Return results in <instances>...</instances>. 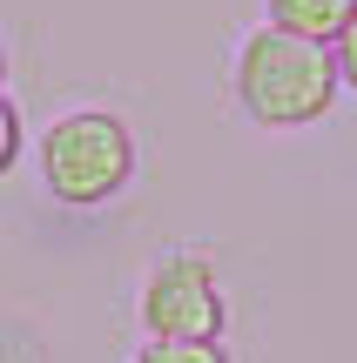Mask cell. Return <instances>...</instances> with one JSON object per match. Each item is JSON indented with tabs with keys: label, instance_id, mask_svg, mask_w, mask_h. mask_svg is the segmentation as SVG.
<instances>
[{
	"label": "cell",
	"instance_id": "1",
	"mask_svg": "<svg viewBox=\"0 0 357 363\" xmlns=\"http://www.w3.org/2000/svg\"><path fill=\"white\" fill-rule=\"evenodd\" d=\"M236 101H243V115L263 121V128L324 121L331 101H337V54L324 48V40L263 27V34H250L243 54H236Z\"/></svg>",
	"mask_w": 357,
	"mask_h": 363
},
{
	"label": "cell",
	"instance_id": "2",
	"mask_svg": "<svg viewBox=\"0 0 357 363\" xmlns=\"http://www.w3.org/2000/svg\"><path fill=\"white\" fill-rule=\"evenodd\" d=\"M40 175H48V195L67 202V208H94V202H108V195H121L128 175H135L128 121L101 115V108L61 115L40 135Z\"/></svg>",
	"mask_w": 357,
	"mask_h": 363
},
{
	"label": "cell",
	"instance_id": "3",
	"mask_svg": "<svg viewBox=\"0 0 357 363\" xmlns=\"http://www.w3.org/2000/svg\"><path fill=\"white\" fill-rule=\"evenodd\" d=\"M142 323H148V337H169V343H216L223 337V289H216V269L202 256L155 262L148 283H142Z\"/></svg>",
	"mask_w": 357,
	"mask_h": 363
},
{
	"label": "cell",
	"instance_id": "4",
	"mask_svg": "<svg viewBox=\"0 0 357 363\" xmlns=\"http://www.w3.org/2000/svg\"><path fill=\"white\" fill-rule=\"evenodd\" d=\"M351 13H357V0H270V27L304 34V40H324V48L344 34Z\"/></svg>",
	"mask_w": 357,
	"mask_h": 363
},
{
	"label": "cell",
	"instance_id": "5",
	"mask_svg": "<svg viewBox=\"0 0 357 363\" xmlns=\"http://www.w3.org/2000/svg\"><path fill=\"white\" fill-rule=\"evenodd\" d=\"M135 363H229L223 343H169V337H148Z\"/></svg>",
	"mask_w": 357,
	"mask_h": 363
},
{
	"label": "cell",
	"instance_id": "6",
	"mask_svg": "<svg viewBox=\"0 0 357 363\" xmlns=\"http://www.w3.org/2000/svg\"><path fill=\"white\" fill-rule=\"evenodd\" d=\"M13 155H21V108L0 94V175L13 169Z\"/></svg>",
	"mask_w": 357,
	"mask_h": 363
},
{
	"label": "cell",
	"instance_id": "7",
	"mask_svg": "<svg viewBox=\"0 0 357 363\" xmlns=\"http://www.w3.org/2000/svg\"><path fill=\"white\" fill-rule=\"evenodd\" d=\"M331 54H337V81H344V88H357V13L344 21V34L331 40Z\"/></svg>",
	"mask_w": 357,
	"mask_h": 363
},
{
	"label": "cell",
	"instance_id": "8",
	"mask_svg": "<svg viewBox=\"0 0 357 363\" xmlns=\"http://www.w3.org/2000/svg\"><path fill=\"white\" fill-rule=\"evenodd\" d=\"M0 81H7V54H0Z\"/></svg>",
	"mask_w": 357,
	"mask_h": 363
}]
</instances>
